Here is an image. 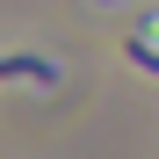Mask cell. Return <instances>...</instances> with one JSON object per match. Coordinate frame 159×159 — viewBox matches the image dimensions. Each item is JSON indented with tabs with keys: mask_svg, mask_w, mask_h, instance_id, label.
Listing matches in <instances>:
<instances>
[{
	"mask_svg": "<svg viewBox=\"0 0 159 159\" xmlns=\"http://www.w3.org/2000/svg\"><path fill=\"white\" fill-rule=\"evenodd\" d=\"M0 80H51V58H0Z\"/></svg>",
	"mask_w": 159,
	"mask_h": 159,
	"instance_id": "obj_1",
	"label": "cell"
},
{
	"mask_svg": "<svg viewBox=\"0 0 159 159\" xmlns=\"http://www.w3.org/2000/svg\"><path fill=\"white\" fill-rule=\"evenodd\" d=\"M130 65H145V72H159V43H145V36H130Z\"/></svg>",
	"mask_w": 159,
	"mask_h": 159,
	"instance_id": "obj_2",
	"label": "cell"
}]
</instances>
